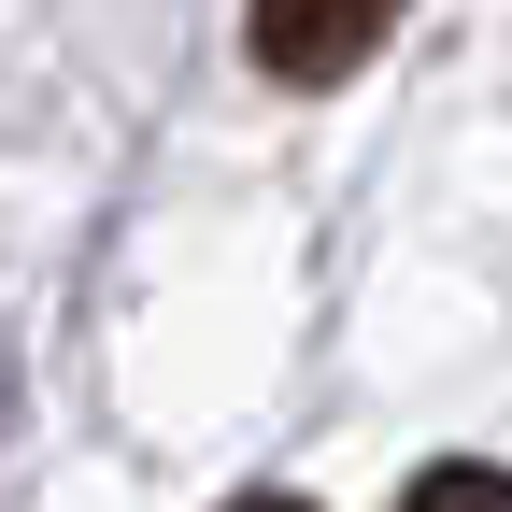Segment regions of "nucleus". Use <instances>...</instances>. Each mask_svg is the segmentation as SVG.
<instances>
[{
	"mask_svg": "<svg viewBox=\"0 0 512 512\" xmlns=\"http://www.w3.org/2000/svg\"><path fill=\"white\" fill-rule=\"evenodd\" d=\"M228 512H313V498H285V484H256V498H228Z\"/></svg>",
	"mask_w": 512,
	"mask_h": 512,
	"instance_id": "7ed1b4c3",
	"label": "nucleus"
},
{
	"mask_svg": "<svg viewBox=\"0 0 512 512\" xmlns=\"http://www.w3.org/2000/svg\"><path fill=\"white\" fill-rule=\"evenodd\" d=\"M384 15H399V0H242V43H256L271 86H342L384 43Z\"/></svg>",
	"mask_w": 512,
	"mask_h": 512,
	"instance_id": "f257e3e1",
	"label": "nucleus"
},
{
	"mask_svg": "<svg viewBox=\"0 0 512 512\" xmlns=\"http://www.w3.org/2000/svg\"><path fill=\"white\" fill-rule=\"evenodd\" d=\"M0 413H15V370H0Z\"/></svg>",
	"mask_w": 512,
	"mask_h": 512,
	"instance_id": "20e7f679",
	"label": "nucleus"
},
{
	"mask_svg": "<svg viewBox=\"0 0 512 512\" xmlns=\"http://www.w3.org/2000/svg\"><path fill=\"white\" fill-rule=\"evenodd\" d=\"M399 512H512V470L498 456H441V470L399 484Z\"/></svg>",
	"mask_w": 512,
	"mask_h": 512,
	"instance_id": "f03ea898",
	"label": "nucleus"
}]
</instances>
